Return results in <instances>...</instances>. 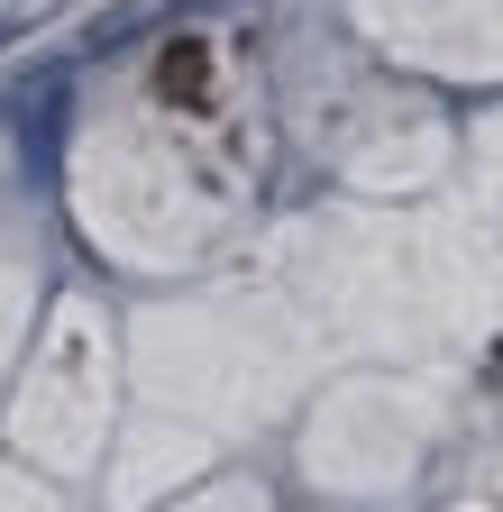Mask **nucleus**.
<instances>
[{
    "mask_svg": "<svg viewBox=\"0 0 503 512\" xmlns=\"http://www.w3.org/2000/svg\"><path fill=\"white\" fill-rule=\"evenodd\" d=\"M156 92H165V101H174V92H183V101H202V55H193V46H183V55H165Z\"/></svg>",
    "mask_w": 503,
    "mask_h": 512,
    "instance_id": "2",
    "label": "nucleus"
},
{
    "mask_svg": "<svg viewBox=\"0 0 503 512\" xmlns=\"http://www.w3.org/2000/svg\"><path fill=\"white\" fill-rule=\"evenodd\" d=\"M65 110H74V92L46 74V83H37V101H28V119H19V165H28L37 183L55 174V156H65Z\"/></svg>",
    "mask_w": 503,
    "mask_h": 512,
    "instance_id": "1",
    "label": "nucleus"
}]
</instances>
